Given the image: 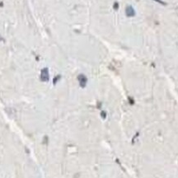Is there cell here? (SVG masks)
<instances>
[{
    "instance_id": "1",
    "label": "cell",
    "mask_w": 178,
    "mask_h": 178,
    "mask_svg": "<svg viewBox=\"0 0 178 178\" xmlns=\"http://www.w3.org/2000/svg\"><path fill=\"white\" fill-rule=\"evenodd\" d=\"M126 15L128 17H133V16H135V10L132 7L130 6H129V7H127L126 8Z\"/></svg>"
}]
</instances>
